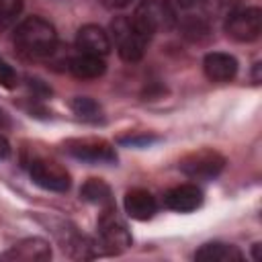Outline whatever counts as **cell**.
<instances>
[{
    "label": "cell",
    "instance_id": "16",
    "mask_svg": "<svg viewBox=\"0 0 262 262\" xmlns=\"http://www.w3.org/2000/svg\"><path fill=\"white\" fill-rule=\"evenodd\" d=\"M80 196L84 201H88V203H94V205H102V207H111L113 205L111 188L100 178H88L80 188Z\"/></svg>",
    "mask_w": 262,
    "mask_h": 262
},
{
    "label": "cell",
    "instance_id": "14",
    "mask_svg": "<svg viewBox=\"0 0 262 262\" xmlns=\"http://www.w3.org/2000/svg\"><path fill=\"white\" fill-rule=\"evenodd\" d=\"M68 70L80 78V80H94V78H100L104 72H106V63L100 55H92V53H78L70 59L68 63Z\"/></svg>",
    "mask_w": 262,
    "mask_h": 262
},
{
    "label": "cell",
    "instance_id": "19",
    "mask_svg": "<svg viewBox=\"0 0 262 262\" xmlns=\"http://www.w3.org/2000/svg\"><path fill=\"white\" fill-rule=\"evenodd\" d=\"M23 10V0H0V29L10 27Z\"/></svg>",
    "mask_w": 262,
    "mask_h": 262
},
{
    "label": "cell",
    "instance_id": "24",
    "mask_svg": "<svg viewBox=\"0 0 262 262\" xmlns=\"http://www.w3.org/2000/svg\"><path fill=\"white\" fill-rule=\"evenodd\" d=\"M254 260H260V244H254Z\"/></svg>",
    "mask_w": 262,
    "mask_h": 262
},
{
    "label": "cell",
    "instance_id": "1",
    "mask_svg": "<svg viewBox=\"0 0 262 262\" xmlns=\"http://www.w3.org/2000/svg\"><path fill=\"white\" fill-rule=\"evenodd\" d=\"M14 45L31 57H45L55 51L57 47V33L55 27L41 18V16H29L23 23L16 25L12 35Z\"/></svg>",
    "mask_w": 262,
    "mask_h": 262
},
{
    "label": "cell",
    "instance_id": "8",
    "mask_svg": "<svg viewBox=\"0 0 262 262\" xmlns=\"http://www.w3.org/2000/svg\"><path fill=\"white\" fill-rule=\"evenodd\" d=\"M29 174H31V180L37 186L45 188V190L66 192L70 188V174L57 162H51V160H35L29 166Z\"/></svg>",
    "mask_w": 262,
    "mask_h": 262
},
{
    "label": "cell",
    "instance_id": "3",
    "mask_svg": "<svg viewBox=\"0 0 262 262\" xmlns=\"http://www.w3.org/2000/svg\"><path fill=\"white\" fill-rule=\"evenodd\" d=\"M96 229H98V242L102 254H121L131 246V233L125 221L113 209V205L100 213Z\"/></svg>",
    "mask_w": 262,
    "mask_h": 262
},
{
    "label": "cell",
    "instance_id": "9",
    "mask_svg": "<svg viewBox=\"0 0 262 262\" xmlns=\"http://www.w3.org/2000/svg\"><path fill=\"white\" fill-rule=\"evenodd\" d=\"M2 258L12 262H47L51 258V246L41 237H27L4 252Z\"/></svg>",
    "mask_w": 262,
    "mask_h": 262
},
{
    "label": "cell",
    "instance_id": "13",
    "mask_svg": "<svg viewBox=\"0 0 262 262\" xmlns=\"http://www.w3.org/2000/svg\"><path fill=\"white\" fill-rule=\"evenodd\" d=\"M125 213L131 217V219H137V221H147L156 215L158 211V203L156 199L151 196V192L143 190V188H133L125 194Z\"/></svg>",
    "mask_w": 262,
    "mask_h": 262
},
{
    "label": "cell",
    "instance_id": "20",
    "mask_svg": "<svg viewBox=\"0 0 262 262\" xmlns=\"http://www.w3.org/2000/svg\"><path fill=\"white\" fill-rule=\"evenodd\" d=\"M0 86H4V88L16 86V72L12 70V66L2 55H0Z\"/></svg>",
    "mask_w": 262,
    "mask_h": 262
},
{
    "label": "cell",
    "instance_id": "22",
    "mask_svg": "<svg viewBox=\"0 0 262 262\" xmlns=\"http://www.w3.org/2000/svg\"><path fill=\"white\" fill-rule=\"evenodd\" d=\"M174 4H178L180 8H188V6L194 4V0H174Z\"/></svg>",
    "mask_w": 262,
    "mask_h": 262
},
{
    "label": "cell",
    "instance_id": "25",
    "mask_svg": "<svg viewBox=\"0 0 262 262\" xmlns=\"http://www.w3.org/2000/svg\"><path fill=\"white\" fill-rule=\"evenodd\" d=\"M0 125H8V119L4 117V113L0 111Z\"/></svg>",
    "mask_w": 262,
    "mask_h": 262
},
{
    "label": "cell",
    "instance_id": "15",
    "mask_svg": "<svg viewBox=\"0 0 262 262\" xmlns=\"http://www.w3.org/2000/svg\"><path fill=\"white\" fill-rule=\"evenodd\" d=\"M194 260L199 262H242L244 254L231 244L209 242L194 252Z\"/></svg>",
    "mask_w": 262,
    "mask_h": 262
},
{
    "label": "cell",
    "instance_id": "11",
    "mask_svg": "<svg viewBox=\"0 0 262 262\" xmlns=\"http://www.w3.org/2000/svg\"><path fill=\"white\" fill-rule=\"evenodd\" d=\"M203 203V190L196 184H178L164 194V205L176 213H190Z\"/></svg>",
    "mask_w": 262,
    "mask_h": 262
},
{
    "label": "cell",
    "instance_id": "21",
    "mask_svg": "<svg viewBox=\"0 0 262 262\" xmlns=\"http://www.w3.org/2000/svg\"><path fill=\"white\" fill-rule=\"evenodd\" d=\"M8 154H10V143L4 135H0V160H4Z\"/></svg>",
    "mask_w": 262,
    "mask_h": 262
},
{
    "label": "cell",
    "instance_id": "4",
    "mask_svg": "<svg viewBox=\"0 0 262 262\" xmlns=\"http://www.w3.org/2000/svg\"><path fill=\"white\" fill-rule=\"evenodd\" d=\"M111 37L117 45V51L121 59L125 61H139L145 53L147 39L139 35V31L133 27L131 18L127 16H117L111 23Z\"/></svg>",
    "mask_w": 262,
    "mask_h": 262
},
{
    "label": "cell",
    "instance_id": "5",
    "mask_svg": "<svg viewBox=\"0 0 262 262\" xmlns=\"http://www.w3.org/2000/svg\"><path fill=\"white\" fill-rule=\"evenodd\" d=\"M225 33L239 43L256 41L262 33V10L258 6H248L229 12L225 18Z\"/></svg>",
    "mask_w": 262,
    "mask_h": 262
},
{
    "label": "cell",
    "instance_id": "17",
    "mask_svg": "<svg viewBox=\"0 0 262 262\" xmlns=\"http://www.w3.org/2000/svg\"><path fill=\"white\" fill-rule=\"evenodd\" d=\"M180 29H182V35L186 39H190V41H203V39L209 37V25L203 18H199V16L184 18Z\"/></svg>",
    "mask_w": 262,
    "mask_h": 262
},
{
    "label": "cell",
    "instance_id": "6",
    "mask_svg": "<svg viewBox=\"0 0 262 262\" xmlns=\"http://www.w3.org/2000/svg\"><path fill=\"white\" fill-rule=\"evenodd\" d=\"M63 149L84 162L92 164H113L117 162V151L106 139L98 137H80V139H68L63 143Z\"/></svg>",
    "mask_w": 262,
    "mask_h": 262
},
{
    "label": "cell",
    "instance_id": "7",
    "mask_svg": "<svg viewBox=\"0 0 262 262\" xmlns=\"http://www.w3.org/2000/svg\"><path fill=\"white\" fill-rule=\"evenodd\" d=\"M178 166L190 178L211 180V178H215L223 170L225 158L219 151H215V149H199V151H192L186 158H182Z\"/></svg>",
    "mask_w": 262,
    "mask_h": 262
},
{
    "label": "cell",
    "instance_id": "18",
    "mask_svg": "<svg viewBox=\"0 0 262 262\" xmlns=\"http://www.w3.org/2000/svg\"><path fill=\"white\" fill-rule=\"evenodd\" d=\"M72 108H74V113H76L78 117H82V119H92V121H96L98 115H100L98 104H96L92 98H88V96H76V98L72 100Z\"/></svg>",
    "mask_w": 262,
    "mask_h": 262
},
{
    "label": "cell",
    "instance_id": "10",
    "mask_svg": "<svg viewBox=\"0 0 262 262\" xmlns=\"http://www.w3.org/2000/svg\"><path fill=\"white\" fill-rule=\"evenodd\" d=\"M76 45L82 53H92L104 57L111 51V37L108 33L98 25H82L76 33Z\"/></svg>",
    "mask_w": 262,
    "mask_h": 262
},
{
    "label": "cell",
    "instance_id": "12",
    "mask_svg": "<svg viewBox=\"0 0 262 262\" xmlns=\"http://www.w3.org/2000/svg\"><path fill=\"white\" fill-rule=\"evenodd\" d=\"M203 70L211 82H229L237 74V59L225 51H211L203 59Z\"/></svg>",
    "mask_w": 262,
    "mask_h": 262
},
{
    "label": "cell",
    "instance_id": "23",
    "mask_svg": "<svg viewBox=\"0 0 262 262\" xmlns=\"http://www.w3.org/2000/svg\"><path fill=\"white\" fill-rule=\"evenodd\" d=\"M111 6H127L131 0H106Z\"/></svg>",
    "mask_w": 262,
    "mask_h": 262
},
{
    "label": "cell",
    "instance_id": "2",
    "mask_svg": "<svg viewBox=\"0 0 262 262\" xmlns=\"http://www.w3.org/2000/svg\"><path fill=\"white\" fill-rule=\"evenodd\" d=\"M133 27L147 41L162 31H170L176 25V14L166 0H141L131 16Z\"/></svg>",
    "mask_w": 262,
    "mask_h": 262
}]
</instances>
